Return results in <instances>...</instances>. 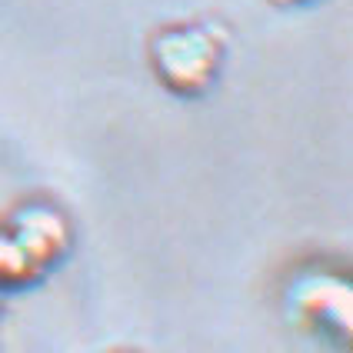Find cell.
Returning <instances> with one entry per match:
<instances>
[{"label":"cell","mask_w":353,"mask_h":353,"mask_svg":"<svg viewBox=\"0 0 353 353\" xmlns=\"http://www.w3.org/2000/svg\"><path fill=\"white\" fill-rule=\"evenodd\" d=\"M37 274V267L20 254V247L10 240V234H0V287L7 283H23Z\"/></svg>","instance_id":"4"},{"label":"cell","mask_w":353,"mask_h":353,"mask_svg":"<svg viewBox=\"0 0 353 353\" xmlns=\"http://www.w3.org/2000/svg\"><path fill=\"white\" fill-rule=\"evenodd\" d=\"M296 307L314 314L323 323H334L336 330H347V320H350V290L336 280H303L300 290H296Z\"/></svg>","instance_id":"3"},{"label":"cell","mask_w":353,"mask_h":353,"mask_svg":"<svg viewBox=\"0 0 353 353\" xmlns=\"http://www.w3.org/2000/svg\"><path fill=\"white\" fill-rule=\"evenodd\" d=\"M10 240L20 247V254L40 270V267L54 263L67 250L70 230H67V223H63V216L57 210H50V207H23L14 216Z\"/></svg>","instance_id":"2"},{"label":"cell","mask_w":353,"mask_h":353,"mask_svg":"<svg viewBox=\"0 0 353 353\" xmlns=\"http://www.w3.org/2000/svg\"><path fill=\"white\" fill-rule=\"evenodd\" d=\"M220 50L200 27H180L160 34L154 43V67L160 80L176 94H200L216 74Z\"/></svg>","instance_id":"1"}]
</instances>
